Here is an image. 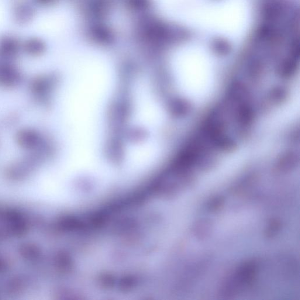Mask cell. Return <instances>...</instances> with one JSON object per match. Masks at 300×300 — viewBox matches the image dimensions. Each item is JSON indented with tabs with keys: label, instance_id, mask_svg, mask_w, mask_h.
<instances>
[{
	"label": "cell",
	"instance_id": "obj_1",
	"mask_svg": "<svg viewBox=\"0 0 300 300\" xmlns=\"http://www.w3.org/2000/svg\"><path fill=\"white\" fill-rule=\"evenodd\" d=\"M162 13L179 23L228 39L245 32L249 0H156Z\"/></svg>",
	"mask_w": 300,
	"mask_h": 300
}]
</instances>
